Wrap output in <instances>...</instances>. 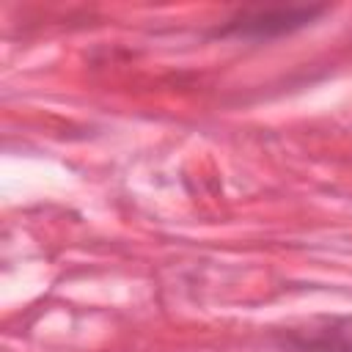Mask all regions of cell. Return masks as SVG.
Here are the masks:
<instances>
[{
    "instance_id": "6da1fadb",
    "label": "cell",
    "mask_w": 352,
    "mask_h": 352,
    "mask_svg": "<svg viewBox=\"0 0 352 352\" xmlns=\"http://www.w3.org/2000/svg\"><path fill=\"white\" fill-rule=\"evenodd\" d=\"M280 346L292 352H352V314H316L286 324Z\"/></svg>"
},
{
    "instance_id": "7a4b0ae2",
    "label": "cell",
    "mask_w": 352,
    "mask_h": 352,
    "mask_svg": "<svg viewBox=\"0 0 352 352\" xmlns=\"http://www.w3.org/2000/svg\"><path fill=\"white\" fill-rule=\"evenodd\" d=\"M319 14H324L322 6H289V8H256V11H245L234 19H228V25L220 30L223 36H280L297 28L311 25Z\"/></svg>"
}]
</instances>
